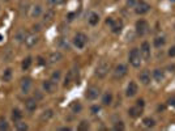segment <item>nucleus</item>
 Wrapping results in <instances>:
<instances>
[{
	"mask_svg": "<svg viewBox=\"0 0 175 131\" xmlns=\"http://www.w3.org/2000/svg\"><path fill=\"white\" fill-rule=\"evenodd\" d=\"M99 110H101V108H99V106H97V105L91 108V112H93V114H97V113H98Z\"/></svg>",
	"mask_w": 175,
	"mask_h": 131,
	"instance_id": "obj_41",
	"label": "nucleus"
},
{
	"mask_svg": "<svg viewBox=\"0 0 175 131\" xmlns=\"http://www.w3.org/2000/svg\"><path fill=\"white\" fill-rule=\"evenodd\" d=\"M37 42H38V36H36V34H28L25 38V45L28 47L36 46Z\"/></svg>",
	"mask_w": 175,
	"mask_h": 131,
	"instance_id": "obj_15",
	"label": "nucleus"
},
{
	"mask_svg": "<svg viewBox=\"0 0 175 131\" xmlns=\"http://www.w3.org/2000/svg\"><path fill=\"white\" fill-rule=\"evenodd\" d=\"M73 80H75V71H69L67 73V76H65V79H64V87L65 88L71 85L73 83Z\"/></svg>",
	"mask_w": 175,
	"mask_h": 131,
	"instance_id": "obj_20",
	"label": "nucleus"
},
{
	"mask_svg": "<svg viewBox=\"0 0 175 131\" xmlns=\"http://www.w3.org/2000/svg\"><path fill=\"white\" fill-rule=\"evenodd\" d=\"M173 2H175V0H173Z\"/></svg>",
	"mask_w": 175,
	"mask_h": 131,
	"instance_id": "obj_45",
	"label": "nucleus"
},
{
	"mask_svg": "<svg viewBox=\"0 0 175 131\" xmlns=\"http://www.w3.org/2000/svg\"><path fill=\"white\" fill-rule=\"evenodd\" d=\"M12 75H13V71H12V68H7L5 71L3 72V80H4V81H11Z\"/></svg>",
	"mask_w": 175,
	"mask_h": 131,
	"instance_id": "obj_29",
	"label": "nucleus"
},
{
	"mask_svg": "<svg viewBox=\"0 0 175 131\" xmlns=\"http://www.w3.org/2000/svg\"><path fill=\"white\" fill-rule=\"evenodd\" d=\"M60 76H62V71H60V69H56V71L52 72L50 80H52L54 83H58V81L60 80Z\"/></svg>",
	"mask_w": 175,
	"mask_h": 131,
	"instance_id": "obj_30",
	"label": "nucleus"
},
{
	"mask_svg": "<svg viewBox=\"0 0 175 131\" xmlns=\"http://www.w3.org/2000/svg\"><path fill=\"white\" fill-rule=\"evenodd\" d=\"M55 17V11L54 9H49L46 11V13L43 15V19H42V25H50L52 23V20H54Z\"/></svg>",
	"mask_w": 175,
	"mask_h": 131,
	"instance_id": "obj_9",
	"label": "nucleus"
},
{
	"mask_svg": "<svg viewBox=\"0 0 175 131\" xmlns=\"http://www.w3.org/2000/svg\"><path fill=\"white\" fill-rule=\"evenodd\" d=\"M42 87L47 93H54L55 89H56V83H54L52 80H46V81H43Z\"/></svg>",
	"mask_w": 175,
	"mask_h": 131,
	"instance_id": "obj_13",
	"label": "nucleus"
},
{
	"mask_svg": "<svg viewBox=\"0 0 175 131\" xmlns=\"http://www.w3.org/2000/svg\"><path fill=\"white\" fill-rule=\"evenodd\" d=\"M139 79H140V81L142 83V84H149L150 83V72L148 71V69H144V71L140 72V75H139Z\"/></svg>",
	"mask_w": 175,
	"mask_h": 131,
	"instance_id": "obj_16",
	"label": "nucleus"
},
{
	"mask_svg": "<svg viewBox=\"0 0 175 131\" xmlns=\"http://www.w3.org/2000/svg\"><path fill=\"white\" fill-rule=\"evenodd\" d=\"M33 63V58L32 56H28V58H25L22 60V64H21V68H22V71H28L30 68V66Z\"/></svg>",
	"mask_w": 175,
	"mask_h": 131,
	"instance_id": "obj_23",
	"label": "nucleus"
},
{
	"mask_svg": "<svg viewBox=\"0 0 175 131\" xmlns=\"http://www.w3.org/2000/svg\"><path fill=\"white\" fill-rule=\"evenodd\" d=\"M148 32H149V24H148L145 20H139L136 23V33H137V36L142 37V36H145Z\"/></svg>",
	"mask_w": 175,
	"mask_h": 131,
	"instance_id": "obj_5",
	"label": "nucleus"
},
{
	"mask_svg": "<svg viewBox=\"0 0 175 131\" xmlns=\"http://www.w3.org/2000/svg\"><path fill=\"white\" fill-rule=\"evenodd\" d=\"M124 129H125V126H124V123H123L122 121L116 122L115 126H114V130H115V131H123Z\"/></svg>",
	"mask_w": 175,
	"mask_h": 131,
	"instance_id": "obj_37",
	"label": "nucleus"
},
{
	"mask_svg": "<svg viewBox=\"0 0 175 131\" xmlns=\"http://www.w3.org/2000/svg\"><path fill=\"white\" fill-rule=\"evenodd\" d=\"M60 3H63V0H47V4H49L50 7H56V5H59Z\"/></svg>",
	"mask_w": 175,
	"mask_h": 131,
	"instance_id": "obj_38",
	"label": "nucleus"
},
{
	"mask_svg": "<svg viewBox=\"0 0 175 131\" xmlns=\"http://www.w3.org/2000/svg\"><path fill=\"white\" fill-rule=\"evenodd\" d=\"M142 123L146 126V127H153L154 126V119H152V118H144Z\"/></svg>",
	"mask_w": 175,
	"mask_h": 131,
	"instance_id": "obj_36",
	"label": "nucleus"
},
{
	"mask_svg": "<svg viewBox=\"0 0 175 131\" xmlns=\"http://www.w3.org/2000/svg\"><path fill=\"white\" fill-rule=\"evenodd\" d=\"M141 52H140L139 49H132L129 52V63L133 66L135 68L140 67V64H141Z\"/></svg>",
	"mask_w": 175,
	"mask_h": 131,
	"instance_id": "obj_2",
	"label": "nucleus"
},
{
	"mask_svg": "<svg viewBox=\"0 0 175 131\" xmlns=\"http://www.w3.org/2000/svg\"><path fill=\"white\" fill-rule=\"evenodd\" d=\"M21 118H22V113H21L20 109H13L12 110V119L15 121V123L21 121Z\"/></svg>",
	"mask_w": 175,
	"mask_h": 131,
	"instance_id": "obj_24",
	"label": "nucleus"
},
{
	"mask_svg": "<svg viewBox=\"0 0 175 131\" xmlns=\"http://www.w3.org/2000/svg\"><path fill=\"white\" fill-rule=\"evenodd\" d=\"M76 16V13H69V15H68V20L69 21H72L73 20V17H75Z\"/></svg>",
	"mask_w": 175,
	"mask_h": 131,
	"instance_id": "obj_44",
	"label": "nucleus"
},
{
	"mask_svg": "<svg viewBox=\"0 0 175 131\" xmlns=\"http://www.w3.org/2000/svg\"><path fill=\"white\" fill-rule=\"evenodd\" d=\"M137 90H139V87H137L136 83L129 81L128 87H127V90H125V96L127 97H133V96L137 93Z\"/></svg>",
	"mask_w": 175,
	"mask_h": 131,
	"instance_id": "obj_10",
	"label": "nucleus"
},
{
	"mask_svg": "<svg viewBox=\"0 0 175 131\" xmlns=\"http://www.w3.org/2000/svg\"><path fill=\"white\" fill-rule=\"evenodd\" d=\"M16 129L19 130V131H25V130H28V129H29V126L26 125L25 122L19 121V122H16Z\"/></svg>",
	"mask_w": 175,
	"mask_h": 131,
	"instance_id": "obj_32",
	"label": "nucleus"
},
{
	"mask_svg": "<svg viewBox=\"0 0 175 131\" xmlns=\"http://www.w3.org/2000/svg\"><path fill=\"white\" fill-rule=\"evenodd\" d=\"M136 105H139L140 108H144V105H145V104H144V100H137V104Z\"/></svg>",
	"mask_w": 175,
	"mask_h": 131,
	"instance_id": "obj_43",
	"label": "nucleus"
},
{
	"mask_svg": "<svg viewBox=\"0 0 175 131\" xmlns=\"http://www.w3.org/2000/svg\"><path fill=\"white\" fill-rule=\"evenodd\" d=\"M63 59V54L60 51H52L51 54L49 55V62L51 64H54V63H58L60 62V60Z\"/></svg>",
	"mask_w": 175,
	"mask_h": 131,
	"instance_id": "obj_14",
	"label": "nucleus"
},
{
	"mask_svg": "<svg viewBox=\"0 0 175 131\" xmlns=\"http://www.w3.org/2000/svg\"><path fill=\"white\" fill-rule=\"evenodd\" d=\"M140 52H141V56H142L144 59L149 60L150 59V46H149V43H148V42H142Z\"/></svg>",
	"mask_w": 175,
	"mask_h": 131,
	"instance_id": "obj_11",
	"label": "nucleus"
},
{
	"mask_svg": "<svg viewBox=\"0 0 175 131\" xmlns=\"http://www.w3.org/2000/svg\"><path fill=\"white\" fill-rule=\"evenodd\" d=\"M136 0H127V5L131 7V8H135V5H136Z\"/></svg>",
	"mask_w": 175,
	"mask_h": 131,
	"instance_id": "obj_39",
	"label": "nucleus"
},
{
	"mask_svg": "<svg viewBox=\"0 0 175 131\" xmlns=\"http://www.w3.org/2000/svg\"><path fill=\"white\" fill-rule=\"evenodd\" d=\"M52 117H54V112H52L51 109H47V110H45L41 114V121L42 122H47L49 119H51Z\"/></svg>",
	"mask_w": 175,
	"mask_h": 131,
	"instance_id": "obj_21",
	"label": "nucleus"
},
{
	"mask_svg": "<svg viewBox=\"0 0 175 131\" xmlns=\"http://www.w3.org/2000/svg\"><path fill=\"white\" fill-rule=\"evenodd\" d=\"M165 42H166L165 37H157V38L154 39V46H156V47H162V46L165 45Z\"/></svg>",
	"mask_w": 175,
	"mask_h": 131,
	"instance_id": "obj_33",
	"label": "nucleus"
},
{
	"mask_svg": "<svg viewBox=\"0 0 175 131\" xmlns=\"http://www.w3.org/2000/svg\"><path fill=\"white\" fill-rule=\"evenodd\" d=\"M41 13H42V7L39 5V4L33 5L30 8V17H32V19H37V17L41 16Z\"/></svg>",
	"mask_w": 175,
	"mask_h": 131,
	"instance_id": "obj_17",
	"label": "nucleus"
},
{
	"mask_svg": "<svg viewBox=\"0 0 175 131\" xmlns=\"http://www.w3.org/2000/svg\"><path fill=\"white\" fill-rule=\"evenodd\" d=\"M88 21H89V24L90 25H97L99 23V15L98 13H95V12H91L89 16H88Z\"/></svg>",
	"mask_w": 175,
	"mask_h": 131,
	"instance_id": "obj_19",
	"label": "nucleus"
},
{
	"mask_svg": "<svg viewBox=\"0 0 175 131\" xmlns=\"http://www.w3.org/2000/svg\"><path fill=\"white\" fill-rule=\"evenodd\" d=\"M32 79L30 77H24L21 79V83H20V87H21V92L24 94H28L30 92V88H32Z\"/></svg>",
	"mask_w": 175,
	"mask_h": 131,
	"instance_id": "obj_8",
	"label": "nucleus"
},
{
	"mask_svg": "<svg viewBox=\"0 0 175 131\" xmlns=\"http://www.w3.org/2000/svg\"><path fill=\"white\" fill-rule=\"evenodd\" d=\"M7 2H8V0H7Z\"/></svg>",
	"mask_w": 175,
	"mask_h": 131,
	"instance_id": "obj_46",
	"label": "nucleus"
},
{
	"mask_svg": "<svg viewBox=\"0 0 175 131\" xmlns=\"http://www.w3.org/2000/svg\"><path fill=\"white\" fill-rule=\"evenodd\" d=\"M167 104L170 105V106H174V108H175V96H174V97H170V98H169Z\"/></svg>",
	"mask_w": 175,
	"mask_h": 131,
	"instance_id": "obj_40",
	"label": "nucleus"
},
{
	"mask_svg": "<svg viewBox=\"0 0 175 131\" xmlns=\"http://www.w3.org/2000/svg\"><path fill=\"white\" fill-rule=\"evenodd\" d=\"M141 112H142V108H140L139 105H136V106H133V108H129L128 114L132 118H137L140 114H141Z\"/></svg>",
	"mask_w": 175,
	"mask_h": 131,
	"instance_id": "obj_18",
	"label": "nucleus"
},
{
	"mask_svg": "<svg viewBox=\"0 0 175 131\" xmlns=\"http://www.w3.org/2000/svg\"><path fill=\"white\" fill-rule=\"evenodd\" d=\"M77 129L80 130V131H88V130L90 129V125H89V122H88V121H81Z\"/></svg>",
	"mask_w": 175,
	"mask_h": 131,
	"instance_id": "obj_31",
	"label": "nucleus"
},
{
	"mask_svg": "<svg viewBox=\"0 0 175 131\" xmlns=\"http://www.w3.org/2000/svg\"><path fill=\"white\" fill-rule=\"evenodd\" d=\"M26 36H28V34H26V32L24 29H20L19 32L16 33V36H15V39L17 42H25V38H26Z\"/></svg>",
	"mask_w": 175,
	"mask_h": 131,
	"instance_id": "obj_22",
	"label": "nucleus"
},
{
	"mask_svg": "<svg viewBox=\"0 0 175 131\" xmlns=\"http://www.w3.org/2000/svg\"><path fill=\"white\" fill-rule=\"evenodd\" d=\"M8 122L4 117H0V131H4V130H8Z\"/></svg>",
	"mask_w": 175,
	"mask_h": 131,
	"instance_id": "obj_34",
	"label": "nucleus"
},
{
	"mask_svg": "<svg viewBox=\"0 0 175 131\" xmlns=\"http://www.w3.org/2000/svg\"><path fill=\"white\" fill-rule=\"evenodd\" d=\"M86 43H88V37L84 33H77L76 36L73 37V45H75L77 49L82 50L86 46Z\"/></svg>",
	"mask_w": 175,
	"mask_h": 131,
	"instance_id": "obj_3",
	"label": "nucleus"
},
{
	"mask_svg": "<svg viewBox=\"0 0 175 131\" xmlns=\"http://www.w3.org/2000/svg\"><path fill=\"white\" fill-rule=\"evenodd\" d=\"M127 71H128V69H127V66L125 64H122V63L116 64L115 68H114V77H115V79L124 77L127 75Z\"/></svg>",
	"mask_w": 175,
	"mask_h": 131,
	"instance_id": "obj_7",
	"label": "nucleus"
},
{
	"mask_svg": "<svg viewBox=\"0 0 175 131\" xmlns=\"http://www.w3.org/2000/svg\"><path fill=\"white\" fill-rule=\"evenodd\" d=\"M153 77H154L156 81L161 83L163 80V72L161 71V69H154V72H153Z\"/></svg>",
	"mask_w": 175,
	"mask_h": 131,
	"instance_id": "obj_28",
	"label": "nucleus"
},
{
	"mask_svg": "<svg viewBox=\"0 0 175 131\" xmlns=\"http://www.w3.org/2000/svg\"><path fill=\"white\" fill-rule=\"evenodd\" d=\"M99 94H101V90H99L98 87H95V85L89 87L85 92V97H86V100H89V101H93V100L98 98Z\"/></svg>",
	"mask_w": 175,
	"mask_h": 131,
	"instance_id": "obj_6",
	"label": "nucleus"
},
{
	"mask_svg": "<svg viewBox=\"0 0 175 131\" xmlns=\"http://www.w3.org/2000/svg\"><path fill=\"white\" fill-rule=\"evenodd\" d=\"M169 55H170V56H173V58H174V56H175V47H171V49L169 50Z\"/></svg>",
	"mask_w": 175,
	"mask_h": 131,
	"instance_id": "obj_42",
	"label": "nucleus"
},
{
	"mask_svg": "<svg viewBox=\"0 0 175 131\" xmlns=\"http://www.w3.org/2000/svg\"><path fill=\"white\" fill-rule=\"evenodd\" d=\"M111 102H112V94L110 92H107V93H105L103 97H102V104L105 106H108V105H111Z\"/></svg>",
	"mask_w": 175,
	"mask_h": 131,
	"instance_id": "obj_25",
	"label": "nucleus"
},
{
	"mask_svg": "<svg viewBox=\"0 0 175 131\" xmlns=\"http://www.w3.org/2000/svg\"><path fill=\"white\" fill-rule=\"evenodd\" d=\"M150 4H148L146 2H144V0H139L136 3V5H135V11H136L137 15H145L150 11Z\"/></svg>",
	"mask_w": 175,
	"mask_h": 131,
	"instance_id": "obj_4",
	"label": "nucleus"
},
{
	"mask_svg": "<svg viewBox=\"0 0 175 131\" xmlns=\"http://www.w3.org/2000/svg\"><path fill=\"white\" fill-rule=\"evenodd\" d=\"M71 110H72L73 113H80V112L82 110V105L78 102V101H73V102L71 104Z\"/></svg>",
	"mask_w": 175,
	"mask_h": 131,
	"instance_id": "obj_27",
	"label": "nucleus"
},
{
	"mask_svg": "<svg viewBox=\"0 0 175 131\" xmlns=\"http://www.w3.org/2000/svg\"><path fill=\"white\" fill-rule=\"evenodd\" d=\"M110 26H111V30L114 33H120L122 28H123V24H122V21H114Z\"/></svg>",
	"mask_w": 175,
	"mask_h": 131,
	"instance_id": "obj_26",
	"label": "nucleus"
},
{
	"mask_svg": "<svg viewBox=\"0 0 175 131\" xmlns=\"http://www.w3.org/2000/svg\"><path fill=\"white\" fill-rule=\"evenodd\" d=\"M59 46L63 47L64 50H69V43H68V41L65 38H60L59 39Z\"/></svg>",
	"mask_w": 175,
	"mask_h": 131,
	"instance_id": "obj_35",
	"label": "nucleus"
},
{
	"mask_svg": "<svg viewBox=\"0 0 175 131\" xmlns=\"http://www.w3.org/2000/svg\"><path fill=\"white\" fill-rule=\"evenodd\" d=\"M108 71H110V63L107 60H101L97 64V67H95V76L103 79L108 73Z\"/></svg>",
	"mask_w": 175,
	"mask_h": 131,
	"instance_id": "obj_1",
	"label": "nucleus"
},
{
	"mask_svg": "<svg viewBox=\"0 0 175 131\" xmlns=\"http://www.w3.org/2000/svg\"><path fill=\"white\" fill-rule=\"evenodd\" d=\"M37 98H28L25 101V109L28 110L29 113H33V112H36V109H37Z\"/></svg>",
	"mask_w": 175,
	"mask_h": 131,
	"instance_id": "obj_12",
	"label": "nucleus"
}]
</instances>
